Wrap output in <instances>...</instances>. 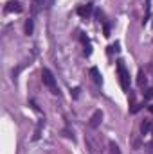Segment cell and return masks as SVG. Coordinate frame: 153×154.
<instances>
[{"label": "cell", "instance_id": "52a82bcc", "mask_svg": "<svg viewBox=\"0 0 153 154\" xmlns=\"http://www.w3.org/2000/svg\"><path fill=\"white\" fill-rule=\"evenodd\" d=\"M90 75H92L96 84H101V75H99V70L97 68H90Z\"/></svg>", "mask_w": 153, "mask_h": 154}, {"label": "cell", "instance_id": "8fae6325", "mask_svg": "<svg viewBox=\"0 0 153 154\" xmlns=\"http://www.w3.org/2000/svg\"><path fill=\"white\" fill-rule=\"evenodd\" d=\"M144 99H146V100H151V99H153V88H148V90H146Z\"/></svg>", "mask_w": 153, "mask_h": 154}, {"label": "cell", "instance_id": "5b68a950", "mask_svg": "<svg viewBox=\"0 0 153 154\" xmlns=\"http://www.w3.org/2000/svg\"><path fill=\"white\" fill-rule=\"evenodd\" d=\"M24 7H22V4L18 2V0H11V2H7V5H5V11L7 13H20Z\"/></svg>", "mask_w": 153, "mask_h": 154}, {"label": "cell", "instance_id": "277c9868", "mask_svg": "<svg viewBox=\"0 0 153 154\" xmlns=\"http://www.w3.org/2000/svg\"><path fill=\"white\" fill-rule=\"evenodd\" d=\"M92 4H83V5H79L77 7V14L81 16V18H88L90 14H92Z\"/></svg>", "mask_w": 153, "mask_h": 154}, {"label": "cell", "instance_id": "ba28073f", "mask_svg": "<svg viewBox=\"0 0 153 154\" xmlns=\"http://www.w3.org/2000/svg\"><path fill=\"white\" fill-rule=\"evenodd\" d=\"M150 129H151V122H150V120H144V122H142V125H141L142 134H148V133H150Z\"/></svg>", "mask_w": 153, "mask_h": 154}, {"label": "cell", "instance_id": "7c38bea8", "mask_svg": "<svg viewBox=\"0 0 153 154\" xmlns=\"http://www.w3.org/2000/svg\"><path fill=\"white\" fill-rule=\"evenodd\" d=\"M25 32H27V34L33 32V20H29V22L25 23Z\"/></svg>", "mask_w": 153, "mask_h": 154}, {"label": "cell", "instance_id": "6da1fadb", "mask_svg": "<svg viewBox=\"0 0 153 154\" xmlns=\"http://www.w3.org/2000/svg\"><path fill=\"white\" fill-rule=\"evenodd\" d=\"M117 74H119V81H121L122 90H130V74H128L122 61H117Z\"/></svg>", "mask_w": 153, "mask_h": 154}, {"label": "cell", "instance_id": "9c48e42d", "mask_svg": "<svg viewBox=\"0 0 153 154\" xmlns=\"http://www.w3.org/2000/svg\"><path fill=\"white\" fill-rule=\"evenodd\" d=\"M108 147H110V154H121V151H119V147H117V143H114V142H110V143H108Z\"/></svg>", "mask_w": 153, "mask_h": 154}, {"label": "cell", "instance_id": "7a4b0ae2", "mask_svg": "<svg viewBox=\"0 0 153 154\" xmlns=\"http://www.w3.org/2000/svg\"><path fill=\"white\" fill-rule=\"evenodd\" d=\"M41 81H43V84L52 91V93H58V86H56V79L52 75V72L49 70V68H43L41 70Z\"/></svg>", "mask_w": 153, "mask_h": 154}, {"label": "cell", "instance_id": "3957f363", "mask_svg": "<svg viewBox=\"0 0 153 154\" xmlns=\"http://www.w3.org/2000/svg\"><path fill=\"white\" fill-rule=\"evenodd\" d=\"M50 4H52V0H33V7H31V11H33V14H36V13H40V11L47 9Z\"/></svg>", "mask_w": 153, "mask_h": 154}, {"label": "cell", "instance_id": "30bf717a", "mask_svg": "<svg viewBox=\"0 0 153 154\" xmlns=\"http://www.w3.org/2000/svg\"><path fill=\"white\" fill-rule=\"evenodd\" d=\"M137 84H139V86L146 84V75H144L142 72H139V79H137Z\"/></svg>", "mask_w": 153, "mask_h": 154}, {"label": "cell", "instance_id": "4fadbf2b", "mask_svg": "<svg viewBox=\"0 0 153 154\" xmlns=\"http://www.w3.org/2000/svg\"><path fill=\"white\" fill-rule=\"evenodd\" d=\"M150 111H151V113H153V106H150Z\"/></svg>", "mask_w": 153, "mask_h": 154}, {"label": "cell", "instance_id": "8992f818", "mask_svg": "<svg viewBox=\"0 0 153 154\" xmlns=\"http://www.w3.org/2000/svg\"><path fill=\"white\" fill-rule=\"evenodd\" d=\"M101 120H103V113L101 111H96L92 115V118H90V127H97L101 124Z\"/></svg>", "mask_w": 153, "mask_h": 154}]
</instances>
